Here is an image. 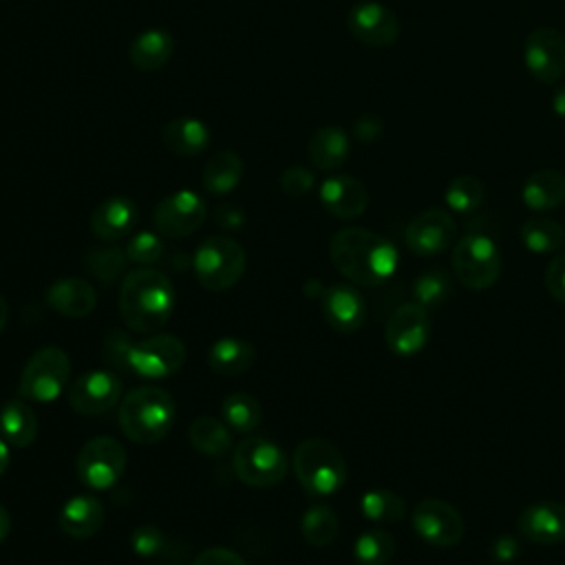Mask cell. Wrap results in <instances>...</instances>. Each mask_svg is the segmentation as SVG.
<instances>
[{
	"label": "cell",
	"mask_w": 565,
	"mask_h": 565,
	"mask_svg": "<svg viewBox=\"0 0 565 565\" xmlns=\"http://www.w3.org/2000/svg\"><path fill=\"white\" fill-rule=\"evenodd\" d=\"M333 267L351 282L375 287L386 282L399 263L395 245L364 227H344L329 241Z\"/></svg>",
	"instance_id": "obj_1"
},
{
	"label": "cell",
	"mask_w": 565,
	"mask_h": 565,
	"mask_svg": "<svg viewBox=\"0 0 565 565\" xmlns=\"http://www.w3.org/2000/svg\"><path fill=\"white\" fill-rule=\"evenodd\" d=\"M174 289L166 274L139 267L126 274L119 287V313L126 327L137 333L159 331L172 316Z\"/></svg>",
	"instance_id": "obj_2"
},
{
	"label": "cell",
	"mask_w": 565,
	"mask_h": 565,
	"mask_svg": "<svg viewBox=\"0 0 565 565\" xmlns=\"http://www.w3.org/2000/svg\"><path fill=\"white\" fill-rule=\"evenodd\" d=\"M174 402L159 386H137L119 402L117 422L121 433L135 444L148 446L161 441L174 424Z\"/></svg>",
	"instance_id": "obj_3"
},
{
	"label": "cell",
	"mask_w": 565,
	"mask_h": 565,
	"mask_svg": "<svg viewBox=\"0 0 565 565\" xmlns=\"http://www.w3.org/2000/svg\"><path fill=\"white\" fill-rule=\"evenodd\" d=\"M291 466L302 490L313 497H329L347 481V461L342 452L320 437L300 441L294 450Z\"/></svg>",
	"instance_id": "obj_4"
},
{
	"label": "cell",
	"mask_w": 565,
	"mask_h": 565,
	"mask_svg": "<svg viewBox=\"0 0 565 565\" xmlns=\"http://www.w3.org/2000/svg\"><path fill=\"white\" fill-rule=\"evenodd\" d=\"M245 249L230 236L205 238L192 258L196 280L210 291H225L234 287L245 274Z\"/></svg>",
	"instance_id": "obj_5"
},
{
	"label": "cell",
	"mask_w": 565,
	"mask_h": 565,
	"mask_svg": "<svg viewBox=\"0 0 565 565\" xmlns=\"http://www.w3.org/2000/svg\"><path fill=\"white\" fill-rule=\"evenodd\" d=\"M71 377V358L60 347L38 349L22 369L18 395L26 402H55Z\"/></svg>",
	"instance_id": "obj_6"
},
{
	"label": "cell",
	"mask_w": 565,
	"mask_h": 565,
	"mask_svg": "<svg viewBox=\"0 0 565 565\" xmlns=\"http://www.w3.org/2000/svg\"><path fill=\"white\" fill-rule=\"evenodd\" d=\"M236 477L249 488H271L280 483L289 470L282 448L265 437L243 439L232 455Z\"/></svg>",
	"instance_id": "obj_7"
},
{
	"label": "cell",
	"mask_w": 565,
	"mask_h": 565,
	"mask_svg": "<svg viewBox=\"0 0 565 565\" xmlns=\"http://www.w3.org/2000/svg\"><path fill=\"white\" fill-rule=\"evenodd\" d=\"M452 274L457 280L475 291L488 289L501 271V256L497 243L486 234H466L452 247Z\"/></svg>",
	"instance_id": "obj_8"
},
{
	"label": "cell",
	"mask_w": 565,
	"mask_h": 565,
	"mask_svg": "<svg viewBox=\"0 0 565 565\" xmlns=\"http://www.w3.org/2000/svg\"><path fill=\"white\" fill-rule=\"evenodd\" d=\"M185 362V347L177 335L152 333L150 338L128 344L124 369L143 380H163L174 375Z\"/></svg>",
	"instance_id": "obj_9"
},
{
	"label": "cell",
	"mask_w": 565,
	"mask_h": 565,
	"mask_svg": "<svg viewBox=\"0 0 565 565\" xmlns=\"http://www.w3.org/2000/svg\"><path fill=\"white\" fill-rule=\"evenodd\" d=\"M126 468V450L124 446L108 435H99L88 439L75 459L77 479L90 490H108L113 488Z\"/></svg>",
	"instance_id": "obj_10"
},
{
	"label": "cell",
	"mask_w": 565,
	"mask_h": 565,
	"mask_svg": "<svg viewBox=\"0 0 565 565\" xmlns=\"http://www.w3.org/2000/svg\"><path fill=\"white\" fill-rule=\"evenodd\" d=\"M523 62L541 84H556L565 73V35L552 26L534 29L523 44Z\"/></svg>",
	"instance_id": "obj_11"
},
{
	"label": "cell",
	"mask_w": 565,
	"mask_h": 565,
	"mask_svg": "<svg viewBox=\"0 0 565 565\" xmlns=\"http://www.w3.org/2000/svg\"><path fill=\"white\" fill-rule=\"evenodd\" d=\"M413 527L435 547H452L463 539V519L459 510L441 499H424L411 514Z\"/></svg>",
	"instance_id": "obj_12"
},
{
	"label": "cell",
	"mask_w": 565,
	"mask_h": 565,
	"mask_svg": "<svg viewBox=\"0 0 565 565\" xmlns=\"http://www.w3.org/2000/svg\"><path fill=\"white\" fill-rule=\"evenodd\" d=\"M205 212V201L194 190H177L157 203L152 221L161 236L183 238L199 230Z\"/></svg>",
	"instance_id": "obj_13"
},
{
	"label": "cell",
	"mask_w": 565,
	"mask_h": 565,
	"mask_svg": "<svg viewBox=\"0 0 565 565\" xmlns=\"http://www.w3.org/2000/svg\"><path fill=\"white\" fill-rule=\"evenodd\" d=\"M457 236V223L450 212L430 207L419 212L404 232L406 247L417 256H435L452 245Z\"/></svg>",
	"instance_id": "obj_14"
},
{
	"label": "cell",
	"mask_w": 565,
	"mask_h": 565,
	"mask_svg": "<svg viewBox=\"0 0 565 565\" xmlns=\"http://www.w3.org/2000/svg\"><path fill=\"white\" fill-rule=\"evenodd\" d=\"M428 333H430L428 309H424L417 302H406V305H399L388 316L384 340L393 353L413 355L426 347Z\"/></svg>",
	"instance_id": "obj_15"
},
{
	"label": "cell",
	"mask_w": 565,
	"mask_h": 565,
	"mask_svg": "<svg viewBox=\"0 0 565 565\" xmlns=\"http://www.w3.org/2000/svg\"><path fill=\"white\" fill-rule=\"evenodd\" d=\"M347 26L355 40L377 49L391 46L399 35L397 15L375 0L358 2L347 15Z\"/></svg>",
	"instance_id": "obj_16"
},
{
	"label": "cell",
	"mask_w": 565,
	"mask_h": 565,
	"mask_svg": "<svg viewBox=\"0 0 565 565\" xmlns=\"http://www.w3.org/2000/svg\"><path fill=\"white\" fill-rule=\"evenodd\" d=\"M121 397V382L110 371H88L68 388V404L82 415H102Z\"/></svg>",
	"instance_id": "obj_17"
},
{
	"label": "cell",
	"mask_w": 565,
	"mask_h": 565,
	"mask_svg": "<svg viewBox=\"0 0 565 565\" xmlns=\"http://www.w3.org/2000/svg\"><path fill=\"white\" fill-rule=\"evenodd\" d=\"M523 539L536 545H556L565 541V505L558 501H536L516 519Z\"/></svg>",
	"instance_id": "obj_18"
},
{
	"label": "cell",
	"mask_w": 565,
	"mask_h": 565,
	"mask_svg": "<svg viewBox=\"0 0 565 565\" xmlns=\"http://www.w3.org/2000/svg\"><path fill=\"white\" fill-rule=\"evenodd\" d=\"M320 203L335 218H355L369 205L364 183L351 174H333L320 183Z\"/></svg>",
	"instance_id": "obj_19"
},
{
	"label": "cell",
	"mask_w": 565,
	"mask_h": 565,
	"mask_svg": "<svg viewBox=\"0 0 565 565\" xmlns=\"http://www.w3.org/2000/svg\"><path fill=\"white\" fill-rule=\"evenodd\" d=\"M322 313L329 327L342 333H353L364 324L366 305L360 291L351 285H331L320 296Z\"/></svg>",
	"instance_id": "obj_20"
},
{
	"label": "cell",
	"mask_w": 565,
	"mask_h": 565,
	"mask_svg": "<svg viewBox=\"0 0 565 565\" xmlns=\"http://www.w3.org/2000/svg\"><path fill=\"white\" fill-rule=\"evenodd\" d=\"M46 305L64 318H84L93 313L97 305V291L84 278H62L49 287Z\"/></svg>",
	"instance_id": "obj_21"
},
{
	"label": "cell",
	"mask_w": 565,
	"mask_h": 565,
	"mask_svg": "<svg viewBox=\"0 0 565 565\" xmlns=\"http://www.w3.org/2000/svg\"><path fill=\"white\" fill-rule=\"evenodd\" d=\"M137 205L126 196L104 199L90 214V230L102 241H119L132 232Z\"/></svg>",
	"instance_id": "obj_22"
},
{
	"label": "cell",
	"mask_w": 565,
	"mask_h": 565,
	"mask_svg": "<svg viewBox=\"0 0 565 565\" xmlns=\"http://www.w3.org/2000/svg\"><path fill=\"white\" fill-rule=\"evenodd\" d=\"M104 523V508L90 494L71 497L60 510V527L71 539H90Z\"/></svg>",
	"instance_id": "obj_23"
},
{
	"label": "cell",
	"mask_w": 565,
	"mask_h": 565,
	"mask_svg": "<svg viewBox=\"0 0 565 565\" xmlns=\"http://www.w3.org/2000/svg\"><path fill=\"white\" fill-rule=\"evenodd\" d=\"M525 207L534 212H547L565 201V174L554 168L532 172L521 190Z\"/></svg>",
	"instance_id": "obj_24"
},
{
	"label": "cell",
	"mask_w": 565,
	"mask_h": 565,
	"mask_svg": "<svg viewBox=\"0 0 565 565\" xmlns=\"http://www.w3.org/2000/svg\"><path fill=\"white\" fill-rule=\"evenodd\" d=\"M349 148L351 143L344 128L329 124L311 135L307 143V154L318 170H335L347 161Z\"/></svg>",
	"instance_id": "obj_25"
},
{
	"label": "cell",
	"mask_w": 565,
	"mask_h": 565,
	"mask_svg": "<svg viewBox=\"0 0 565 565\" xmlns=\"http://www.w3.org/2000/svg\"><path fill=\"white\" fill-rule=\"evenodd\" d=\"M256 362V349L241 338H221L207 349V366L216 375H241Z\"/></svg>",
	"instance_id": "obj_26"
},
{
	"label": "cell",
	"mask_w": 565,
	"mask_h": 565,
	"mask_svg": "<svg viewBox=\"0 0 565 565\" xmlns=\"http://www.w3.org/2000/svg\"><path fill=\"white\" fill-rule=\"evenodd\" d=\"M172 51H174V40L168 31L146 29L132 40L128 49V57L135 68L148 73V71L161 68L172 57Z\"/></svg>",
	"instance_id": "obj_27"
},
{
	"label": "cell",
	"mask_w": 565,
	"mask_h": 565,
	"mask_svg": "<svg viewBox=\"0 0 565 565\" xmlns=\"http://www.w3.org/2000/svg\"><path fill=\"white\" fill-rule=\"evenodd\" d=\"M163 143L179 157H194L207 148L210 130L196 117H177L163 128Z\"/></svg>",
	"instance_id": "obj_28"
},
{
	"label": "cell",
	"mask_w": 565,
	"mask_h": 565,
	"mask_svg": "<svg viewBox=\"0 0 565 565\" xmlns=\"http://www.w3.org/2000/svg\"><path fill=\"white\" fill-rule=\"evenodd\" d=\"M0 430L2 437L15 446L24 448L31 446L38 437V417L26 399H9L0 411Z\"/></svg>",
	"instance_id": "obj_29"
},
{
	"label": "cell",
	"mask_w": 565,
	"mask_h": 565,
	"mask_svg": "<svg viewBox=\"0 0 565 565\" xmlns=\"http://www.w3.org/2000/svg\"><path fill=\"white\" fill-rule=\"evenodd\" d=\"M232 428L212 415L196 417L188 428V439L192 448L205 457H221L232 450Z\"/></svg>",
	"instance_id": "obj_30"
},
{
	"label": "cell",
	"mask_w": 565,
	"mask_h": 565,
	"mask_svg": "<svg viewBox=\"0 0 565 565\" xmlns=\"http://www.w3.org/2000/svg\"><path fill=\"white\" fill-rule=\"evenodd\" d=\"M243 179V161L236 152H218L203 166L201 183L210 194H230Z\"/></svg>",
	"instance_id": "obj_31"
},
{
	"label": "cell",
	"mask_w": 565,
	"mask_h": 565,
	"mask_svg": "<svg viewBox=\"0 0 565 565\" xmlns=\"http://www.w3.org/2000/svg\"><path fill=\"white\" fill-rule=\"evenodd\" d=\"M521 241L534 254H550L563 247L565 227L547 216H532L521 225Z\"/></svg>",
	"instance_id": "obj_32"
},
{
	"label": "cell",
	"mask_w": 565,
	"mask_h": 565,
	"mask_svg": "<svg viewBox=\"0 0 565 565\" xmlns=\"http://www.w3.org/2000/svg\"><path fill=\"white\" fill-rule=\"evenodd\" d=\"M221 419L236 433H252L260 424V404L247 393H232L221 404Z\"/></svg>",
	"instance_id": "obj_33"
},
{
	"label": "cell",
	"mask_w": 565,
	"mask_h": 565,
	"mask_svg": "<svg viewBox=\"0 0 565 565\" xmlns=\"http://www.w3.org/2000/svg\"><path fill=\"white\" fill-rule=\"evenodd\" d=\"M353 556L360 565H388L395 556V539L380 527L366 530L355 539Z\"/></svg>",
	"instance_id": "obj_34"
},
{
	"label": "cell",
	"mask_w": 565,
	"mask_h": 565,
	"mask_svg": "<svg viewBox=\"0 0 565 565\" xmlns=\"http://www.w3.org/2000/svg\"><path fill=\"white\" fill-rule=\"evenodd\" d=\"M300 532L309 545L324 547L338 534V516L329 505L316 503L309 510H305L300 521Z\"/></svg>",
	"instance_id": "obj_35"
},
{
	"label": "cell",
	"mask_w": 565,
	"mask_h": 565,
	"mask_svg": "<svg viewBox=\"0 0 565 565\" xmlns=\"http://www.w3.org/2000/svg\"><path fill=\"white\" fill-rule=\"evenodd\" d=\"M362 514L373 523H397L406 514L404 499L391 490H369L360 499Z\"/></svg>",
	"instance_id": "obj_36"
},
{
	"label": "cell",
	"mask_w": 565,
	"mask_h": 565,
	"mask_svg": "<svg viewBox=\"0 0 565 565\" xmlns=\"http://www.w3.org/2000/svg\"><path fill=\"white\" fill-rule=\"evenodd\" d=\"M483 194H486V190H483L481 179H477L472 174H459L448 183L444 199L452 212L470 214L483 203Z\"/></svg>",
	"instance_id": "obj_37"
},
{
	"label": "cell",
	"mask_w": 565,
	"mask_h": 565,
	"mask_svg": "<svg viewBox=\"0 0 565 565\" xmlns=\"http://www.w3.org/2000/svg\"><path fill=\"white\" fill-rule=\"evenodd\" d=\"M450 289H452V285H450L448 274L444 269H430V271H424L415 280L413 298L424 309H435L446 302V298L450 296Z\"/></svg>",
	"instance_id": "obj_38"
},
{
	"label": "cell",
	"mask_w": 565,
	"mask_h": 565,
	"mask_svg": "<svg viewBox=\"0 0 565 565\" xmlns=\"http://www.w3.org/2000/svg\"><path fill=\"white\" fill-rule=\"evenodd\" d=\"M128 256L126 249L119 247H104V249H93L86 256V267L88 271L99 278L102 282H113L126 267Z\"/></svg>",
	"instance_id": "obj_39"
},
{
	"label": "cell",
	"mask_w": 565,
	"mask_h": 565,
	"mask_svg": "<svg viewBox=\"0 0 565 565\" xmlns=\"http://www.w3.org/2000/svg\"><path fill=\"white\" fill-rule=\"evenodd\" d=\"M163 249L166 247H163L161 236H157L154 232H137L126 245V256H128V260H132L141 267H150L152 263L161 260Z\"/></svg>",
	"instance_id": "obj_40"
},
{
	"label": "cell",
	"mask_w": 565,
	"mask_h": 565,
	"mask_svg": "<svg viewBox=\"0 0 565 565\" xmlns=\"http://www.w3.org/2000/svg\"><path fill=\"white\" fill-rule=\"evenodd\" d=\"M163 534L154 525H139L130 536V545L141 558L157 556L163 550Z\"/></svg>",
	"instance_id": "obj_41"
},
{
	"label": "cell",
	"mask_w": 565,
	"mask_h": 565,
	"mask_svg": "<svg viewBox=\"0 0 565 565\" xmlns=\"http://www.w3.org/2000/svg\"><path fill=\"white\" fill-rule=\"evenodd\" d=\"M313 172L302 166H291L280 174V188L287 196H305L313 188Z\"/></svg>",
	"instance_id": "obj_42"
},
{
	"label": "cell",
	"mask_w": 565,
	"mask_h": 565,
	"mask_svg": "<svg viewBox=\"0 0 565 565\" xmlns=\"http://www.w3.org/2000/svg\"><path fill=\"white\" fill-rule=\"evenodd\" d=\"M545 287L554 300L565 305V252L550 260L545 269Z\"/></svg>",
	"instance_id": "obj_43"
},
{
	"label": "cell",
	"mask_w": 565,
	"mask_h": 565,
	"mask_svg": "<svg viewBox=\"0 0 565 565\" xmlns=\"http://www.w3.org/2000/svg\"><path fill=\"white\" fill-rule=\"evenodd\" d=\"M192 565H247V563L243 556H238L227 547H207L192 561Z\"/></svg>",
	"instance_id": "obj_44"
},
{
	"label": "cell",
	"mask_w": 565,
	"mask_h": 565,
	"mask_svg": "<svg viewBox=\"0 0 565 565\" xmlns=\"http://www.w3.org/2000/svg\"><path fill=\"white\" fill-rule=\"evenodd\" d=\"M384 132V121L377 117V115H364L355 121L353 126V135L358 141H364V143H373L382 137Z\"/></svg>",
	"instance_id": "obj_45"
},
{
	"label": "cell",
	"mask_w": 565,
	"mask_h": 565,
	"mask_svg": "<svg viewBox=\"0 0 565 565\" xmlns=\"http://www.w3.org/2000/svg\"><path fill=\"white\" fill-rule=\"evenodd\" d=\"M519 554H521V545H519V541H516L514 536H510V534H501V536H497V539L490 543V556H492L494 561H499V563H510V561H514Z\"/></svg>",
	"instance_id": "obj_46"
},
{
	"label": "cell",
	"mask_w": 565,
	"mask_h": 565,
	"mask_svg": "<svg viewBox=\"0 0 565 565\" xmlns=\"http://www.w3.org/2000/svg\"><path fill=\"white\" fill-rule=\"evenodd\" d=\"M214 218H216V223H218L221 227H225V230H238V227L245 223L243 210L236 207V205H232V203L218 205L216 212H214Z\"/></svg>",
	"instance_id": "obj_47"
},
{
	"label": "cell",
	"mask_w": 565,
	"mask_h": 565,
	"mask_svg": "<svg viewBox=\"0 0 565 565\" xmlns=\"http://www.w3.org/2000/svg\"><path fill=\"white\" fill-rule=\"evenodd\" d=\"M552 110L556 113V117H561L565 121V84H561L554 95H552Z\"/></svg>",
	"instance_id": "obj_48"
},
{
	"label": "cell",
	"mask_w": 565,
	"mask_h": 565,
	"mask_svg": "<svg viewBox=\"0 0 565 565\" xmlns=\"http://www.w3.org/2000/svg\"><path fill=\"white\" fill-rule=\"evenodd\" d=\"M9 532H11V516H9L7 508L0 503V543L9 536Z\"/></svg>",
	"instance_id": "obj_49"
},
{
	"label": "cell",
	"mask_w": 565,
	"mask_h": 565,
	"mask_svg": "<svg viewBox=\"0 0 565 565\" xmlns=\"http://www.w3.org/2000/svg\"><path fill=\"white\" fill-rule=\"evenodd\" d=\"M9 463H11V452H9L7 439H0V477L7 472Z\"/></svg>",
	"instance_id": "obj_50"
},
{
	"label": "cell",
	"mask_w": 565,
	"mask_h": 565,
	"mask_svg": "<svg viewBox=\"0 0 565 565\" xmlns=\"http://www.w3.org/2000/svg\"><path fill=\"white\" fill-rule=\"evenodd\" d=\"M7 320H9V307H7V300L0 296V331L4 329Z\"/></svg>",
	"instance_id": "obj_51"
}]
</instances>
